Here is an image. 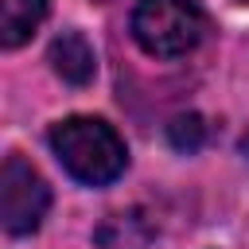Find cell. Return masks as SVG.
Wrapping results in <instances>:
<instances>
[{
  "label": "cell",
  "mask_w": 249,
  "mask_h": 249,
  "mask_svg": "<svg viewBox=\"0 0 249 249\" xmlns=\"http://www.w3.org/2000/svg\"><path fill=\"white\" fill-rule=\"evenodd\" d=\"M51 152L58 156L66 175L86 183V187L113 183L128 163L124 140L101 117H66V121H58L51 128Z\"/></svg>",
  "instance_id": "cell-1"
},
{
  "label": "cell",
  "mask_w": 249,
  "mask_h": 249,
  "mask_svg": "<svg viewBox=\"0 0 249 249\" xmlns=\"http://www.w3.org/2000/svg\"><path fill=\"white\" fill-rule=\"evenodd\" d=\"M206 16L195 0H140L132 8V39L152 58H179L195 51Z\"/></svg>",
  "instance_id": "cell-2"
},
{
  "label": "cell",
  "mask_w": 249,
  "mask_h": 249,
  "mask_svg": "<svg viewBox=\"0 0 249 249\" xmlns=\"http://www.w3.org/2000/svg\"><path fill=\"white\" fill-rule=\"evenodd\" d=\"M51 206V187L47 179L23 160L8 156L0 167V222L12 237H27L43 226Z\"/></svg>",
  "instance_id": "cell-3"
},
{
  "label": "cell",
  "mask_w": 249,
  "mask_h": 249,
  "mask_svg": "<svg viewBox=\"0 0 249 249\" xmlns=\"http://www.w3.org/2000/svg\"><path fill=\"white\" fill-rule=\"evenodd\" d=\"M51 66H54V74L62 82L89 86L93 74H97V54H93V47H89V39L82 31H62L51 43Z\"/></svg>",
  "instance_id": "cell-4"
},
{
  "label": "cell",
  "mask_w": 249,
  "mask_h": 249,
  "mask_svg": "<svg viewBox=\"0 0 249 249\" xmlns=\"http://www.w3.org/2000/svg\"><path fill=\"white\" fill-rule=\"evenodd\" d=\"M47 0H0V47H19L43 23Z\"/></svg>",
  "instance_id": "cell-5"
},
{
  "label": "cell",
  "mask_w": 249,
  "mask_h": 249,
  "mask_svg": "<svg viewBox=\"0 0 249 249\" xmlns=\"http://www.w3.org/2000/svg\"><path fill=\"white\" fill-rule=\"evenodd\" d=\"M93 237H97L101 249H148V241H152V222H148L144 214H136V210L113 214V218H105V226H101Z\"/></svg>",
  "instance_id": "cell-6"
},
{
  "label": "cell",
  "mask_w": 249,
  "mask_h": 249,
  "mask_svg": "<svg viewBox=\"0 0 249 249\" xmlns=\"http://www.w3.org/2000/svg\"><path fill=\"white\" fill-rule=\"evenodd\" d=\"M202 140H206V121L198 117V113H179V117H171V124H167V144L175 148V152H198L202 148Z\"/></svg>",
  "instance_id": "cell-7"
}]
</instances>
